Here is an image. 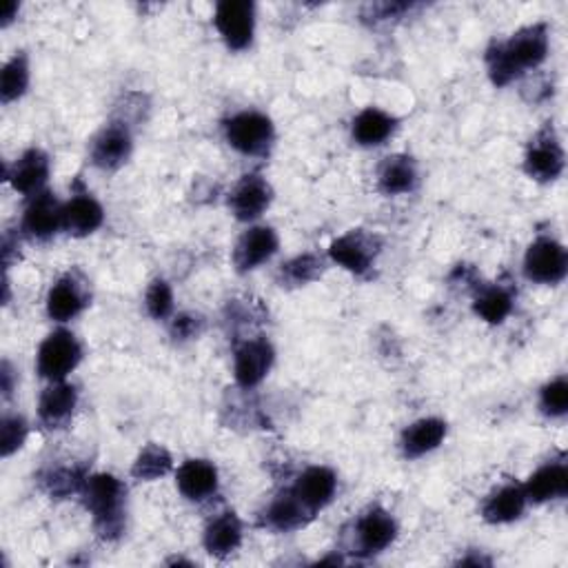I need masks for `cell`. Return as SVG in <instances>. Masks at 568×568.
Here are the masks:
<instances>
[{
    "mask_svg": "<svg viewBox=\"0 0 568 568\" xmlns=\"http://www.w3.org/2000/svg\"><path fill=\"white\" fill-rule=\"evenodd\" d=\"M548 27L544 23L516 32L506 42H493L486 51V67L495 87H506L524 72L540 67L548 55Z\"/></svg>",
    "mask_w": 568,
    "mask_h": 568,
    "instance_id": "6da1fadb",
    "label": "cell"
},
{
    "mask_svg": "<svg viewBox=\"0 0 568 568\" xmlns=\"http://www.w3.org/2000/svg\"><path fill=\"white\" fill-rule=\"evenodd\" d=\"M81 495L94 518L96 531L104 540H116L125 529V484L116 476L98 473L87 478Z\"/></svg>",
    "mask_w": 568,
    "mask_h": 568,
    "instance_id": "7a4b0ae2",
    "label": "cell"
},
{
    "mask_svg": "<svg viewBox=\"0 0 568 568\" xmlns=\"http://www.w3.org/2000/svg\"><path fill=\"white\" fill-rule=\"evenodd\" d=\"M83 360V347L72 331L49 333L36 356L38 375L47 382H63Z\"/></svg>",
    "mask_w": 568,
    "mask_h": 568,
    "instance_id": "3957f363",
    "label": "cell"
},
{
    "mask_svg": "<svg viewBox=\"0 0 568 568\" xmlns=\"http://www.w3.org/2000/svg\"><path fill=\"white\" fill-rule=\"evenodd\" d=\"M226 143L245 156L267 153L273 145V123L260 111H240L224 123Z\"/></svg>",
    "mask_w": 568,
    "mask_h": 568,
    "instance_id": "277c9868",
    "label": "cell"
},
{
    "mask_svg": "<svg viewBox=\"0 0 568 568\" xmlns=\"http://www.w3.org/2000/svg\"><path fill=\"white\" fill-rule=\"evenodd\" d=\"M213 23L226 47L243 51L254 40L256 8L249 0H222L215 8Z\"/></svg>",
    "mask_w": 568,
    "mask_h": 568,
    "instance_id": "5b68a950",
    "label": "cell"
},
{
    "mask_svg": "<svg viewBox=\"0 0 568 568\" xmlns=\"http://www.w3.org/2000/svg\"><path fill=\"white\" fill-rule=\"evenodd\" d=\"M564 164V147L555 129L548 125L531 140L524 156V172L538 183H553L561 176Z\"/></svg>",
    "mask_w": 568,
    "mask_h": 568,
    "instance_id": "8992f818",
    "label": "cell"
},
{
    "mask_svg": "<svg viewBox=\"0 0 568 568\" xmlns=\"http://www.w3.org/2000/svg\"><path fill=\"white\" fill-rule=\"evenodd\" d=\"M380 249H382V240L375 234L358 230L335 238L329 247V256L333 262L345 267L347 271L356 275H365L367 271H371Z\"/></svg>",
    "mask_w": 568,
    "mask_h": 568,
    "instance_id": "52a82bcc",
    "label": "cell"
},
{
    "mask_svg": "<svg viewBox=\"0 0 568 568\" xmlns=\"http://www.w3.org/2000/svg\"><path fill=\"white\" fill-rule=\"evenodd\" d=\"M524 273L538 284H559L568 273V254L555 238H538L524 256Z\"/></svg>",
    "mask_w": 568,
    "mask_h": 568,
    "instance_id": "ba28073f",
    "label": "cell"
},
{
    "mask_svg": "<svg viewBox=\"0 0 568 568\" xmlns=\"http://www.w3.org/2000/svg\"><path fill=\"white\" fill-rule=\"evenodd\" d=\"M132 149H134V138L127 123L113 121L104 125L91 140L89 158L98 169L113 172V169L123 166L129 160Z\"/></svg>",
    "mask_w": 568,
    "mask_h": 568,
    "instance_id": "9c48e42d",
    "label": "cell"
},
{
    "mask_svg": "<svg viewBox=\"0 0 568 568\" xmlns=\"http://www.w3.org/2000/svg\"><path fill=\"white\" fill-rule=\"evenodd\" d=\"M21 230L32 240H49L63 230V205L51 192H40L32 196L25 207Z\"/></svg>",
    "mask_w": 568,
    "mask_h": 568,
    "instance_id": "30bf717a",
    "label": "cell"
},
{
    "mask_svg": "<svg viewBox=\"0 0 568 568\" xmlns=\"http://www.w3.org/2000/svg\"><path fill=\"white\" fill-rule=\"evenodd\" d=\"M354 533L356 548L360 555H378L395 542L397 524L388 510L373 506L358 518Z\"/></svg>",
    "mask_w": 568,
    "mask_h": 568,
    "instance_id": "8fae6325",
    "label": "cell"
},
{
    "mask_svg": "<svg viewBox=\"0 0 568 568\" xmlns=\"http://www.w3.org/2000/svg\"><path fill=\"white\" fill-rule=\"evenodd\" d=\"M78 405V391L70 382H49L38 400V420L47 429H65Z\"/></svg>",
    "mask_w": 568,
    "mask_h": 568,
    "instance_id": "7c38bea8",
    "label": "cell"
},
{
    "mask_svg": "<svg viewBox=\"0 0 568 568\" xmlns=\"http://www.w3.org/2000/svg\"><path fill=\"white\" fill-rule=\"evenodd\" d=\"M273 360H275V351L267 337L247 339V343L240 345V349L236 351V362H234L236 382L243 388L258 386L271 371Z\"/></svg>",
    "mask_w": 568,
    "mask_h": 568,
    "instance_id": "4fadbf2b",
    "label": "cell"
},
{
    "mask_svg": "<svg viewBox=\"0 0 568 568\" xmlns=\"http://www.w3.org/2000/svg\"><path fill=\"white\" fill-rule=\"evenodd\" d=\"M89 305V294L85 289V282L76 275L67 273L53 284L47 294V313L55 322H70L83 313Z\"/></svg>",
    "mask_w": 568,
    "mask_h": 568,
    "instance_id": "5bb4252c",
    "label": "cell"
},
{
    "mask_svg": "<svg viewBox=\"0 0 568 568\" xmlns=\"http://www.w3.org/2000/svg\"><path fill=\"white\" fill-rule=\"evenodd\" d=\"M280 247L277 234L271 226H251L249 232H245L234 249V264L240 273L254 271L260 264L269 262Z\"/></svg>",
    "mask_w": 568,
    "mask_h": 568,
    "instance_id": "9a60e30c",
    "label": "cell"
},
{
    "mask_svg": "<svg viewBox=\"0 0 568 568\" xmlns=\"http://www.w3.org/2000/svg\"><path fill=\"white\" fill-rule=\"evenodd\" d=\"M49 156L42 149H29L25 151L14 166L8 172V183L23 196H36L40 192H45L42 187L49 181Z\"/></svg>",
    "mask_w": 568,
    "mask_h": 568,
    "instance_id": "2e32d148",
    "label": "cell"
},
{
    "mask_svg": "<svg viewBox=\"0 0 568 568\" xmlns=\"http://www.w3.org/2000/svg\"><path fill=\"white\" fill-rule=\"evenodd\" d=\"M271 198H273V192H271L269 183L258 174H249L232 192L230 209L238 220L251 222L269 209Z\"/></svg>",
    "mask_w": 568,
    "mask_h": 568,
    "instance_id": "e0dca14e",
    "label": "cell"
},
{
    "mask_svg": "<svg viewBox=\"0 0 568 568\" xmlns=\"http://www.w3.org/2000/svg\"><path fill=\"white\" fill-rule=\"evenodd\" d=\"M104 222L102 205L87 192L76 194L63 205V230L74 238H85L98 232Z\"/></svg>",
    "mask_w": 568,
    "mask_h": 568,
    "instance_id": "ac0fdd59",
    "label": "cell"
},
{
    "mask_svg": "<svg viewBox=\"0 0 568 568\" xmlns=\"http://www.w3.org/2000/svg\"><path fill=\"white\" fill-rule=\"evenodd\" d=\"M296 497L316 516L320 508L331 504L337 491V476L329 467H309L292 489Z\"/></svg>",
    "mask_w": 568,
    "mask_h": 568,
    "instance_id": "d6986e66",
    "label": "cell"
},
{
    "mask_svg": "<svg viewBox=\"0 0 568 568\" xmlns=\"http://www.w3.org/2000/svg\"><path fill=\"white\" fill-rule=\"evenodd\" d=\"M202 544L209 555L213 557H230L243 544V522L234 510H224L218 518H213L202 535Z\"/></svg>",
    "mask_w": 568,
    "mask_h": 568,
    "instance_id": "ffe728a7",
    "label": "cell"
},
{
    "mask_svg": "<svg viewBox=\"0 0 568 568\" xmlns=\"http://www.w3.org/2000/svg\"><path fill=\"white\" fill-rule=\"evenodd\" d=\"M178 491L192 502H205L218 491V469L209 460H187L176 471Z\"/></svg>",
    "mask_w": 568,
    "mask_h": 568,
    "instance_id": "44dd1931",
    "label": "cell"
},
{
    "mask_svg": "<svg viewBox=\"0 0 568 568\" xmlns=\"http://www.w3.org/2000/svg\"><path fill=\"white\" fill-rule=\"evenodd\" d=\"M529 499L524 493V486L506 484L491 493L482 506V518L489 524H510L524 516Z\"/></svg>",
    "mask_w": 568,
    "mask_h": 568,
    "instance_id": "7402d4cb",
    "label": "cell"
},
{
    "mask_svg": "<svg viewBox=\"0 0 568 568\" xmlns=\"http://www.w3.org/2000/svg\"><path fill=\"white\" fill-rule=\"evenodd\" d=\"M418 185L416 160L403 153L384 158L378 169V187L386 196H403L413 192Z\"/></svg>",
    "mask_w": 568,
    "mask_h": 568,
    "instance_id": "603a6c76",
    "label": "cell"
},
{
    "mask_svg": "<svg viewBox=\"0 0 568 568\" xmlns=\"http://www.w3.org/2000/svg\"><path fill=\"white\" fill-rule=\"evenodd\" d=\"M311 518H313V514L296 497L294 491L277 495L264 510V524L273 531H280V533L298 531Z\"/></svg>",
    "mask_w": 568,
    "mask_h": 568,
    "instance_id": "cb8c5ba5",
    "label": "cell"
},
{
    "mask_svg": "<svg viewBox=\"0 0 568 568\" xmlns=\"http://www.w3.org/2000/svg\"><path fill=\"white\" fill-rule=\"evenodd\" d=\"M444 437H446V422L440 418H424L405 429L400 446L405 458L418 460L427 456V453L435 450L444 442Z\"/></svg>",
    "mask_w": 568,
    "mask_h": 568,
    "instance_id": "d4e9b609",
    "label": "cell"
},
{
    "mask_svg": "<svg viewBox=\"0 0 568 568\" xmlns=\"http://www.w3.org/2000/svg\"><path fill=\"white\" fill-rule=\"evenodd\" d=\"M524 493L529 502L542 504L551 499H561L568 493V469L559 462H548L540 467L524 484Z\"/></svg>",
    "mask_w": 568,
    "mask_h": 568,
    "instance_id": "484cf974",
    "label": "cell"
},
{
    "mask_svg": "<svg viewBox=\"0 0 568 568\" xmlns=\"http://www.w3.org/2000/svg\"><path fill=\"white\" fill-rule=\"evenodd\" d=\"M393 132H395V119L378 107L362 109L351 127L354 140L360 147H380L391 138Z\"/></svg>",
    "mask_w": 568,
    "mask_h": 568,
    "instance_id": "4316f807",
    "label": "cell"
},
{
    "mask_svg": "<svg viewBox=\"0 0 568 568\" xmlns=\"http://www.w3.org/2000/svg\"><path fill=\"white\" fill-rule=\"evenodd\" d=\"M476 313L489 322V324H502L510 311H514V294L508 289L499 287V284H493V287H484L473 302Z\"/></svg>",
    "mask_w": 568,
    "mask_h": 568,
    "instance_id": "83f0119b",
    "label": "cell"
},
{
    "mask_svg": "<svg viewBox=\"0 0 568 568\" xmlns=\"http://www.w3.org/2000/svg\"><path fill=\"white\" fill-rule=\"evenodd\" d=\"M172 467L174 460L169 456V450L160 444H149L138 453V458L132 467V476L143 482H153L164 478L169 471H172Z\"/></svg>",
    "mask_w": 568,
    "mask_h": 568,
    "instance_id": "f1b7e54d",
    "label": "cell"
},
{
    "mask_svg": "<svg viewBox=\"0 0 568 568\" xmlns=\"http://www.w3.org/2000/svg\"><path fill=\"white\" fill-rule=\"evenodd\" d=\"M322 271H324V260L318 254L296 256L280 269L282 287H305V284L318 280Z\"/></svg>",
    "mask_w": 568,
    "mask_h": 568,
    "instance_id": "f546056e",
    "label": "cell"
},
{
    "mask_svg": "<svg viewBox=\"0 0 568 568\" xmlns=\"http://www.w3.org/2000/svg\"><path fill=\"white\" fill-rule=\"evenodd\" d=\"M29 87V61L21 51L5 65L3 76H0V98L5 104L18 100Z\"/></svg>",
    "mask_w": 568,
    "mask_h": 568,
    "instance_id": "4dcf8cb0",
    "label": "cell"
},
{
    "mask_svg": "<svg viewBox=\"0 0 568 568\" xmlns=\"http://www.w3.org/2000/svg\"><path fill=\"white\" fill-rule=\"evenodd\" d=\"M145 307H147V313L153 320H166L169 316H172V311H174L172 284L162 280V277L153 280L147 287V294H145Z\"/></svg>",
    "mask_w": 568,
    "mask_h": 568,
    "instance_id": "1f68e13d",
    "label": "cell"
},
{
    "mask_svg": "<svg viewBox=\"0 0 568 568\" xmlns=\"http://www.w3.org/2000/svg\"><path fill=\"white\" fill-rule=\"evenodd\" d=\"M540 409L546 418H564L568 411V382L564 375H557L542 386Z\"/></svg>",
    "mask_w": 568,
    "mask_h": 568,
    "instance_id": "d6a6232c",
    "label": "cell"
},
{
    "mask_svg": "<svg viewBox=\"0 0 568 568\" xmlns=\"http://www.w3.org/2000/svg\"><path fill=\"white\" fill-rule=\"evenodd\" d=\"M29 427L21 416H5L3 427H0V450H3V458H10L12 453H16L25 440H27Z\"/></svg>",
    "mask_w": 568,
    "mask_h": 568,
    "instance_id": "836d02e7",
    "label": "cell"
},
{
    "mask_svg": "<svg viewBox=\"0 0 568 568\" xmlns=\"http://www.w3.org/2000/svg\"><path fill=\"white\" fill-rule=\"evenodd\" d=\"M202 326H205V320L200 316L181 313L172 324V335L176 339H192V337H198L202 333Z\"/></svg>",
    "mask_w": 568,
    "mask_h": 568,
    "instance_id": "e575fe53",
    "label": "cell"
},
{
    "mask_svg": "<svg viewBox=\"0 0 568 568\" xmlns=\"http://www.w3.org/2000/svg\"><path fill=\"white\" fill-rule=\"evenodd\" d=\"M14 391V384H12V369H10V362L3 365V393L5 397H10Z\"/></svg>",
    "mask_w": 568,
    "mask_h": 568,
    "instance_id": "d590c367",
    "label": "cell"
},
{
    "mask_svg": "<svg viewBox=\"0 0 568 568\" xmlns=\"http://www.w3.org/2000/svg\"><path fill=\"white\" fill-rule=\"evenodd\" d=\"M18 12V5L16 3H10L8 5V10H5V14H3V27H8L12 21H14V14Z\"/></svg>",
    "mask_w": 568,
    "mask_h": 568,
    "instance_id": "8d00e7d4",
    "label": "cell"
}]
</instances>
